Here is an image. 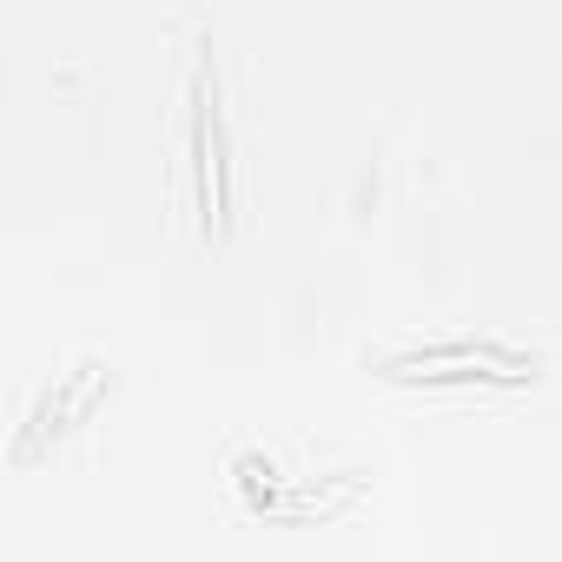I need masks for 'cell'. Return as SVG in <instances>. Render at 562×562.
Here are the masks:
<instances>
[{"mask_svg":"<svg viewBox=\"0 0 562 562\" xmlns=\"http://www.w3.org/2000/svg\"><path fill=\"white\" fill-rule=\"evenodd\" d=\"M179 159H172V192H179V212L199 225V238H225L232 225V186H238V166H232V126H225V87H218V67H212V47L199 41L192 67H186V100H179Z\"/></svg>","mask_w":562,"mask_h":562,"instance_id":"cell-1","label":"cell"}]
</instances>
